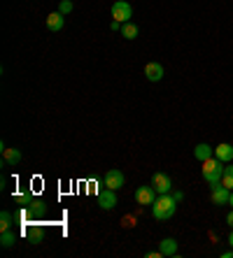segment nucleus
Here are the masks:
<instances>
[{"label": "nucleus", "instance_id": "obj_18", "mask_svg": "<svg viewBox=\"0 0 233 258\" xmlns=\"http://www.w3.org/2000/svg\"><path fill=\"white\" fill-rule=\"evenodd\" d=\"M14 242H17V235L12 233V228H10V230H3V233H0V244L5 246V249L14 246Z\"/></svg>", "mask_w": 233, "mask_h": 258}, {"label": "nucleus", "instance_id": "obj_14", "mask_svg": "<svg viewBox=\"0 0 233 258\" xmlns=\"http://www.w3.org/2000/svg\"><path fill=\"white\" fill-rule=\"evenodd\" d=\"M66 14H61V12H52L47 17V28L52 30V33H56V30H61L63 28V24H66Z\"/></svg>", "mask_w": 233, "mask_h": 258}, {"label": "nucleus", "instance_id": "obj_3", "mask_svg": "<svg viewBox=\"0 0 233 258\" xmlns=\"http://www.w3.org/2000/svg\"><path fill=\"white\" fill-rule=\"evenodd\" d=\"M110 14H112V21L126 24V21H131V17H133V7L128 5L126 0H117V3H112V7H110Z\"/></svg>", "mask_w": 233, "mask_h": 258}, {"label": "nucleus", "instance_id": "obj_2", "mask_svg": "<svg viewBox=\"0 0 233 258\" xmlns=\"http://www.w3.org/2000/svg\"><path fill=\"white\" fill-rule=\"evenodd\" d=\"M203 168H201V174H203V179L208 181L210 186H215V184H221V174H224V165H221L219 158H208V161L201 163Z\"/></svg>", "mask_w": 233, "mask_h": 258}, {"label": "nucleus", "instance_id": "obj_19", "mask_svg": "<svg viewBox=\"0 0 233 258\" xmlns=\"http://www.w3.org/2000/svg\"><path fill=\"white\" fill-rule=\"evenodd\" d=\"M14 223V216L10 214V212H0V233L3 230H10Z\"/></svg>", "mask_w": 233, "mask_h": 258}, {"label": "nucleus", "instance_id": "obj_23", "mask_svg": "<svg viewBox=\"0 0 233 258\" xmlns=\"http://www.w3.org/2000/svg\"><path fill=\"white\" fill-rule=\"evenodd\" d=\"M173 198L177 200V203H182V200H184V193H182V191H175V193H173Z\"/></svg>", "mask_w": 233, "mask_h": 258}, {"label": "nucleus", "instance_id": "obj_27", "mask_svg": "<svg viewBox=\"0 0 233 258\" xmlns=\"http://www.w3.org/2000/svg\"><path fill=\"white\" fill-rule=\"evenodd\" d=\"M228 244L233 246V228H231V235H228Z\"/></svg>", "mask_w": 233, "mask_h": 258}, {"label": "nucleus", "instance_id": "obj_6", "mask_svg": "<svg viewBox=\"0 0 233 258\" xmlns=\"http://www.w3.org/2000/svg\"><path fill=\"white\" fill-rule=\"evenodd\" d=\"M152 186L156 188L159 196H163V193L173 191V179H170L166 172H154V177H152Z\"/></svg>", "mask_w": 233, "mask_h": 258}, {"label": "nucleus", "instance_id": "obj_5", "mask_svg": "<svg viewBox=\"0 0 233 258\" xmlns=\"http://www.w3.org/2000/svg\"><path fill=\"white\" fill-rule=\"evenodd\" d=\"M156 198H159V193H156V188L152 186V184L150 186H137L135 188V203L137 205H150L152 207Z\"/></svg>", "mask_w": 233, "mask_h": 258}, {"label": "nucleus", "instance_id": "obj_1", "mask_svg": "<svg viewBox=\"0 0 233 258\" xmlns=\"http://www.w3.org/2000/svg\"><path fill=\"white\" fill-rule=\"evenodd\" d=\"M175 210H177V200L173 198V193H163L152 205V216L156 221H168L175 214Z\"/></svg>", "mask_w": 233, "mask_h": 258}, {"label": "nucleus", "instance_id": "obj_11", "mask_svg": "<svg viewBox=\"0 0 233 258\" xmlns=\"http://www.w3.org/2000/svg\"><path fill=\"white\" fill-rule=\"evenodd\" d=\"M215 158H219L221 163H231L233 161V144L221 142L215 147Z\"/></svg>", "mask_w": 233, "mask_h": 258}, {"label": "nucleus", "instance_id": "obj_26", "mask_svg": "<svg viewBox=\"0 0 233 258\" xmlns=\"http://www.w3.org/2000/svg\"><path fill=\"white\" fill-rule=\"evenodd\" d=\"M221 258H233V246H231V251H224V253H221Z\"/></svg>", "mask_w": 233, "mask_h": 258}, {"label": "nucleus", "instance_id": "obj_21", "mask_svg": "<svg viewBox=\"0 0 233 258\" xmlns=\"http://www.w3.org/2000/svg\"><path fill=\"white\" fill-rule=\"evenodd\" d=\"M72 10H75V5H72L70 0H61V3H59V12L61 14H70Z\"/></svg>", "mask_w": 233, "mask_h": 258}, {"label": "nucleus", "instance_id": "obj_7", "mask_svg": "<svg viewBox=\"0 0 233 258\" xmlns=\"http://www.w3.org/2000/svg\"><path fill=\"white\" fill-rule=\"evenodd\" d=\"M98 207L101 210H114L117 207V191H112V188H101L98 191Z\"/></svg>", "mask_w": 233, "mask_h": 258}, {"label": "nucleus", "instance_id": "obj_9", "mask_svg": "<svg viewBox=\"0 0 233 258\" xmlns=\"http://www.w3.org/2000/svg\"><path fill=\"white\" fill-rule=\"evenodd\" d=\"M0 151H3V161L5 165H19L21 163V151L14 149V147H7L5 142L0 144Z\"/></svg>", "mask_w": 233, "mask_h": 258}, {"label": "nucleus", "instance_id": "obj_24", "mask_svg": "<svg viewBox=\"0 0 233 258\" xmlns=\"http://www.w3.org/2000/svg\"><path fill=\"white\" fill-rule=\"evenodd\" d=\"M110 30H121V24L119 21H112V24H110Z\"/></svg>", "mask_w": 233, "mask_h": 258}, {"label": "nucleus", "instance_id": "obj_4", "mask_svg": "<svg viewBox=\"0 0 233 258\" xmlns=\"http://www.w3.org/2000/svg\"><path fill=\"white\" fill-rule=\"evenodd\" d=\"M124 184H126V177H124V172L121 170H108V174L103 177V186H108V188H112V191H119V188H124Z\"/></svg>", "mask_w": 233, "mask_h": 258}, {"label": "nucleus", "instance_id": "obj_8", "mask_svg": "<svg viewBox=\"0 0 233 258\" xmlns=\"http://www.w3.org/2000/svg\"><path fill=\"white\" fill-rule=\"evenodd\" d=\"M228 196H231V191H228L224 184H215L212 186V205H217V207H224V205H228Z\"/></svg>", "mask_w": 233, "mask_h": 258}, {"label": "nucleus", "instance_id": "obj_16", "mask_svg": "<svg viewBox=\"0 0 233 258\" xmlns=\"http://www.w3.org/2000/svg\"><path fill=\"white\" fill-rule=\"evenodd\" d=\"M26 210H28V214H33V216H44L47 214V205L42 203V200L33 198V203H30Z\"/></svg>", "mask_w": 233, "mask_h": 258}, {"label": "nucleus", "instance_id": "obj_22", "mask_svg": "<svg viewBox=\"0 0 233 258\" xmlns=\"http://www.w3.org/2000/svg\"><path fill=\"white\" fill-rule=\"evenodd\" d=\"M17 203L24 205V207H28V205L33 203V193H26V196H17Z\"/></svg>", "mask_w": 233, "mask_h": 258}, {"label": "nucleus", "instance_id": "obj_15", "mask_svg": "<svg viewBox=\"0 0 233 258\" xmlns=\"http://www.w3.org/2000/svg\"><path fill=\"white\" fill-rule=\"evenodd\" d=\"M26 235H28V240L33 242V244H40V242L44 240V230H42L40 223H33V226H28V228H26Z\"/></svg>", "mask_w": 233, "mask_h": 258}, {"label": "nucleus", "instance_id": "obj_13", "mask_svg": "<svg viewBox=\"0 0 233 258\" xmlns=\"http://www.w3.org/2000/svg\"><path fill=\"white\" fill-rule=\"evenodd\" d=\"M159 251H161L163 256H177V240H175V237H166V240H161Z\"/></svg>", "mask_w": 233, "mask_h": 258}, {"label": "nucleus", "instance_id": "obj_17", "mask_svg": "<svg viewBox=\"0 0 233 258\" xmlns=\"http://www.w3.org/2000/svg\"><path fill=\"white\" fill-rule=\"evenodd\" d=\"M137 33H140V28H137L135 24H131V21H126V24H121V35H124L126 40H135Z\"/></svg>", "mask_w": 233, "mask_h": 258}, {"label": "nucleus", "instance_id": "obj_10", "mask_svg": "<svg viewBox=\"0 0 233 258\" xmlns=\"http://www.w3.org/2000/svg\"><path fill=\"white\" fill-rule=\"evenodd\" d=\"M163 66L161 63H156V60H152V63H147L145 66V77L150 79V82H161L163 79Z\"/></svg>", "mask_w": 233, "mask_h": 258}, {"label": "nucleus", "instance_id": "obj_28", "mask_svg": "<svg viewBox=\"0 0 233 258\" xmlns=\"http://www.w3.org/2000/svg\"><path fill=\"white\" fill-rule=\"evenodd\" d=\"M228 205H231V210H233V191H231V196H228Z\"/></svg>", "mask_w": 233, "mask_h": 258}, {"label": "nucleus", "instance_id": "obj_20", "mask_svg": "<svg viewBox=\"0 0 233 258\" xmlns=\"http://www.w3.org/2000/svg\"><path fill=\"white\" fill-rule=\"evenodd\" d=\"M221 184H224L228 191H233V165H226V168H224V174H221Z\"/></svg>", "mask_w": 233, "mask_h": 258}, {"label": "nucleus", "instance_id": "obj_12", "mask_svg": "<svg viewBox=\"0 0 233 258\" xmlns=\"http://www.w3.org/2000/svg\"><path fill=\"white\" fill-rule=\"evenodd\" d=\"M212 156H215V147H210V144H205V142H201V144L194 147V158H196V161L203 163Z\"/></svg>", "mask_w": 233, "mask_h": 258}, {"label": "nucleus", "instance_id": "obj_25", "mask_svg": "<svg viewBox=\"0 0 233 258\" xmlns=\"http://www.w3.org/2000/svg\"><path fill=\"white\" fill-rule=\"evenodd\" d=\"M226 223H228V226H231V228H233V210L226 214Z\"/></svg>", "mask_w": 233, "mask_h": 258}]
</instances>
